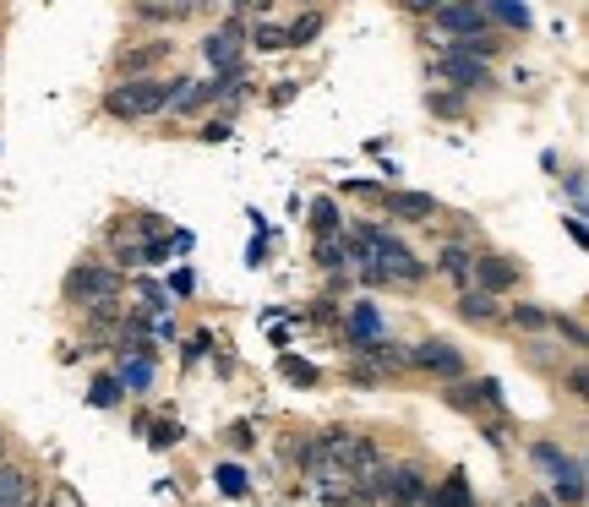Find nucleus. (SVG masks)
<instances>
[{"label": "nucleus", "mask_w": 589, "mask_h": 507, "mask_svg": "<svg viewBox=\"0 0 589 507\" xmlns=\"http://www.w3.org/2000/svg\"><path fill=\"white\" fill-rule=\"evenodd\" d=\"M437 72L458 88V94H475V88H491V66L486 61H475L469 55V45H442V55H437Z\"/></svg>", "instance_id": "f03ea898"}, {"label": "nucleus", "mask_w": 589, "mask_h": 507, "mask_svg": "<svg viewBox=\"0 0 589 507\" xmlns=\"http://www.w3.org/2000/svg\"><path fill=\"white\" fill-rule=\"evenodd\" d=\"M469 279H475V289L480 295H502V289H513L518 284V268L507 262V257H475V268H469Z\"/></svg>", "instance_id": "9d476101"}, {"label": "nucleus", "mask_w": 589, "mask_h": 507, "mask_svg": "<svg viewBox=\"0 0 589 507\" xmlns=\"http://www.w3.org/2000/svg\"><path fill=\"white\" fill-rule=\"evenodd\" d=\"M28 507H34V502H28Z\"/></svg>", "instance_id": "72a5a7b5"}, {"label": "nucleus", "mask_w": 589, "mask_h": 507, "mask_svg": "<svg viewBox=\"0 0 589 507\" xmlns=\"http://www.w3.org/2000/svg\"><path fill=\"white\" fill-rule=\"evenodd\" d=\"M377 491H382L388 502H398V507H409V502H426V496H431V485H426V474H420V469H382Z\"/></svg>", "instance_id": "1a4fd4ad"}, {"label": "nucleus", "mask_w": 589, "mask_h": 507, "mask_svg": "<svg viewBox=\"0 0 589 507\" xmlns=\"http://www.w3.org/2000/svg\"><path fill=\"white\" fill-rule=\"evenodd\" d=\"M246 39H251L257 50H290V39H284V28H279V23H268V17H262V23H257V28H251Z\"/></svg>", "instance_id": "6ab92c4d"}, {"label": "nucleus", "mask_w": 589, "mask_h": 507, "mask_svg": "<svg viewBox=\"0 0 589 507\" xmlns=\"http://www.w3.org/2000/svg\"><path fill=\"white\" fill-rule=\"evenodd\" d=\"M382 208H388V219H398V224H426V219L442 213L431 191H388Z\"/></svg>", "instance_id": "6e6552de"}, {"label": "nucleus", "mask_w": 589, "mask_h": 507, "mask_svg": "<svg viewBox=\"0 0 589 507\" xmlns=\"http://www.w3.org/2000/svg\"><path fill=\"white\" fill-rule=\"evenodd\" d=\"M447 398H453L458 409H502V387H496L491 376H486V382H469V387H453Z\"/></svg>", "instance_id": "4468645a"}, {"label": "nucleus", "mask_w": 589, "mask_h": 507, "mask_svg": "<svg viewBox=\"0 0 589 507\" xmlns=\"http://www.w3.org/2000/svg\"><path fill=\"white\" fill-rule=\"evenodd\" d=\"M349 338H360V344L377 338V311H371V306H355V311H349Z\"/></svg>", "instance_id": "412c9836"}, {"label": "nucleus", "mask_w": 589, "mask_h": 507, "mask_svg": "<svg viewBox=\"0 0 589 507\" xmlns=\"http://www.w3.org/2000/svg\"><path fill=\"white\" fill-rule=\"evenodd\" d=\"M486 17H496V23H507V28H518V34L535 23V17H529V7H507V0H502V7H491Z\"/></svg>", "instance_id": "5701e85b"}, {"label": "nucleus", "mask_w": 589, "mask_h": 507, "mask_svg": "<svg viewBox=\"0 0 589 507\" xmlns=\"http://www.w3.org/2000/svg\"><path fill=\"white\" fill-rule=\"evenodd\" d=\"M219 491H224V496H241V491H246V474H241L235 463H224V469H219Z\"/></svg>", "instance_id": "a878e982"}, {"label": "nucleus", "mask_w": 589, "mask_h": 507, "mask_svg": "<svg viewBox=\"0 0 589 507\" xmlns=\"http://www.w3.org/2000/svg\"><path fill=\"white\" fill-rule=\"evenodd\" d=\"M0 458H7V436H0Z\"/></svg>", "instance_id": "473e14b6"}, {"label": "nucleus", "mask_w": 589, "mask_h": 507, "mask_svg": "<svg viewBox=\"0 0 589 507\" xmlns=\"http://www.w3.org/2000/svg\"><path fill=\"white\" fill-rule=\"evenodd\" d=\"M197 137H203V143H230V126H224V121H208Z\"/></svg>", "instance_id": "c756f323"}, {"label": "nucleus", "mask_w": 589, "mask_h": 507, "mask_svg": "<svg viewBox=\"0 0 589 507\" xmlns=\"http://www.w3.org/2000/svg\"><path fill=\"white\" fill-rule=\"evenodd\" d=\"M409 366H420V371H437V376H458V371H464V355H458L447 338H426V344H415Z\"/></svg>", "instance_id": "9b49d317"}, {"label": "nucleus", "mask_w": 589, "mask_h": 507, "mask_svg": "<svg viewBox=\"0 0 589 507\" xmlns=\"http://www.w3.org/2000/svg\"><path fill=\"white\" fill-rule=\"evenodd\" d=\"M311 213H317V230H322V235H333V230H339V208H333V202H317Z\"/></svg>", "instance_id": "cd10ccee"}, {"label": "nucleus", "mask_w": 589, "mask_h": 507, "mask_svg": "<svg viewBox=\"0 0 589 507\" xmlns=\"http://www.w3.org/2000/svg\"><path fill=\"white\" fill-rule=\"evenodd\" d=\"M241 45H246V28L241 23H224V28H213L203 39V55H208L213 72H235L241 66Z\"/></svg>", "instance_id": "423d86ee"}, {"label": "nucleus", "mask_w": 589, "mask_h": 507, "mask_svg": "<svg viewBox=\"0 0 589 507\" xmlns=\"http://www.w3.org/2000/svg\"><path fill=\"white\" fill-rule=\"evenodd\" d=\"M284 376H290V382H317V371H311L306 360H284Z\"/></svg>", "instance_id": "c85d7f7f"}, {"label": "nucleus", "mask_w": 589, "mask_h": 507, "mask_svg": "<svg viewBox=\"0 0 589 507\" xmlns=\"http://www.w3.org/2000/svg\"><path fill=\"white\" fill-rule=\"evenodd\" d=\"M431 23H437L442 34H453V45H480V39H491V34H486L491 17H486L480 7H437Z\"/></svg>", "instance_id": "20e7f679"}, {"label": "nucleus", "mask_w": 589, "mask_h": 507, "mask_svg": "<svg viewBox=\"0 0 589 507\" xmlns=\"http://www.w3.org/2000/svg\"><path fill=\"white\" fill-rule=\"evenodd\" d=\"M192 12H197V7H186V0H181V7H137V17H143V23H170V28H175V23H186Z\"/></svg>", "instance_id": "a211bd4d"}, {"label": "nucleus", "mask_w": 589, "mask_h": 507, "mask_svg": "<svg viewBox=\"0 0 589 507\" xmlns=\"http://www.w3.org/2000/svg\"><path fill=\"white\" fill-rule=\"evenodd\" d=\"M322 28H328V17H322V12H306V17H295V23L284 28V39H290V50H300V45H311Z\"/></svg>", "instance_id": "2eb2a0df"}, {"label": "nucleus", "mask_w": 589, "mask_h": 507, "mask_svg": "<svg viewBox=\"0 0 589 507\" xmlns=\"http://www.w3.org/2000/svg\"><path fill=\"white\" fill-rule=\"evenodd\" d=\"M458 317H464V322H491V317H496V300L480 295V289H464V295H458Z\"/></svg>", "instance_id": "dca6fc26"}, {"label": "nucleus", "mask_w": 589, "mask_h": 507, "mask_svg": "<svg viewBox=\"0 0 589 507\" xmlns=\"http://www.w3.org/2000/svg\"><path fill=\"white\" fill-rule=\"evenodd\" d=\"M426 104H431L437 115H458V110H464V94H426Z\"/></svg>", "instance_id": "393cba45"}, {"label": "nucleus", "mask_w": 589, "mask_h": 507, "mask_svg": "<svg viewBox=\"0 0 589 507\" xmlns=\"http://www.w3.org/2000/svg\"><path fill=\"white\" fill-rule=\"evenodd\" d=\"M170 88L175 83H164V77H132V83H115L105 94V110L115 121H148V115H164L170 110Z\"/></svg>", "instance_id": "f257e3e1"}, {"label": "nucleus", "mask_w": 589, "mask_h": 507, "mask_svg": "<svg viewBox=\"0 0 589 507\" xmlns=\"http://www.w3.org/2000/svg\"><path fill=\"white\" fill-rule=\"evenodd\" d=\"M371 262H377V268H371V279H398V284H415V279L426 273V268H420V262H415L398 240H388V235L377 240V257H371Z\"/></svg>", "instance_id": "0eeeda50"}, {"label": "nucleus", "mask_w": 589, "mask_h": 507, "mask_svg": "<svg viewBox=\"0 0 589 507\" xmlns=\"http://www.w3.org/2000/svg\"><path fill=\"white\" fill-rule=\"evenodd\" d=\"M159 61H170V39H148V45L126 50V55H121V83H132V77H148Z\"/></svg>", "instance_id": "f8f14e48"}, {"label": "nucleus", "mask_w": 589, "mask_h": 507, "mask_svg": "<svg viewBox=\"0 0 589 507\" xmlns=\"http://www.w3.org/2000/svg\"><path fill=\"white\" fill-rule=\"evenodd\" d=\"M115 398H121V382H115V376H99V382H94V404H105V409H110Z\"/></svg>", "instance_id": "bb28decb"}, {"label": "nucleus", "mask_w": 589, "mask_h": 507, "mask_svg": "<svg viewBox=\"0 0 589 507\" xmlns=\"http://www.w3.org/2000/svg\"><path fill=\"white\" fill-rule=\"evenodd\" d=\"M121 387H148L154 382V360L143 355V360H132V366H121V376H115Z\"/></svg>", "instance_id": "4be33fe9"}, {"label": "nucleus", "mask_w": 589, "mask_h": 507, "mask_svg": "<svg viewBox=\"0 0 589 507\" xmlns=\"http://www.w3.org/2000/svg\"><path fill=\"white\" fill-rule=\"evenodd\" d=\"M115 289H121V279L110 273V268H94V262H83V268H72L66 273V295L72 300H83V306H110L115 300Z\"/></svg>", "instance_id": "7ed1b4c3"}, {"label": "nucleus", "mask_w": 589, "mask_h": 507, "mask_svg": "<svg viewBox=\"0 0 589 507\" xmlns=\"http://www.w3.org/2000/svg\"><path fill=\"white\" fill-rule=\"evenodd\" d=\"M513 327H551V317L540 306H513Z\"/></svg>", "instance_id": "b1692460"}, {"label": "nucleus", "mask_w": 589, "mask_h": 507, "mask_svg": "<svg viewBox=\"0 0 589 507\" xmlns=\"http://www.w3.org/2000/svg\"><path fill=\"white\" fill-rule=\"evenodd\" d=\"M50 507H83V502H77L72 485H56V491H50Z\"/></svg>", "instance_id": "7c9ffc66"}, {"label": "nucleus", "mask_w": 589, "mask_h": 507, "mask_svg": "<svg viewBox=\"0 0 589 507\" xmlns=\"http://www.w3.org/2000/svg\"><path fill=\"white\" fill-rule=\"evenodd\" d=\"M317 257H322V268H339V257H344V251H339L333 240H322V246H317Z\"/></svg>", "instance_id": "2f4dec72"}, {"label": "nucleus", "mask_w": 589, "mask_h": 507, "mask_svg": "<svg viewBox=\"0 0 589 507\" xmlns=\"http://www.w3.org/2000/svg\"><path fill=\"white\" fill-rule=\"evenodd\" d=\"M34 502V474L23 463H0V507H28Z\"/></svg>", "instance_id": "ddd939ff"}, {"label": "nucleus", "mask_w": 589, "mask_h": 507, "mask_svg": "<svg viewBox=\"0 0 589 507\" xmlns=\"http://www.w3.org/2000/svg\"><path fill=\"white\" fill-rule=\"evenodd\" d=\"M437 268H442V273H447V279H453V284H469V268H475V257H469V251H464V246H447V251H442V262H437Z\"/></svg>", "instance_id": "f3484780"}, {"label": "nucleus", "mask_w": 589, "mask_h": 507, "mask_svg": "<svg viewBox=\"0 0 589 507\" xmlns=\"http://www.w3.org/2000/svg\"><path fill=\"white\" fill-rule=\"evenodd\" d=\"M535 463H545V469L556 474V496H562V502H584V469H578L573 458H562L551 442H535Z\"/></svg>", "instance_id": "39448f33"}, {"label": "nucleus", "mask_w": 589, "mask_h": 507, "mask_svg": "<svg viewBox=\"0 0 589 507\" xmlns=\"http://www.w3.org/2000/svg\"><path fill=\"white\" fill-rule=\"evenodd\" d=\"M426 502H431V507H469V491H464V474H453V480H447V485H442L437 496H426Z\"/></svg>", "instance_id": "aec40b11"}]
</instances>
